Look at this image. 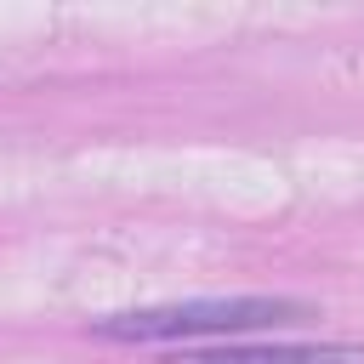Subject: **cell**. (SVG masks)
<instances>
[{"label": "cell", "mask_w": 364, "mask_h": 364, "mask_svg": "<svg viewBox=\"0 0 364 364\" xmlns=\"http://www.w3.org/2000/svg\"><path fill=\"white\" fill-rule=\"evenodd\" d=\"M313 318L307 301L296 296H188V301H159V307H131V313H102L91 318L97 341H239L256 330L301 324Z\"/></svg>", "instance_id": "6da1fadb"}, {"label": "cell", "mask_w": 364, "mask_h": 364, "mask_svg": "<svg viewBox=\"0 0 364 364\" xmlns=\"http://www.w3.org/2000/svg\"><path fill=\"white\" fill-rule=\"evenodd\" d=\"M176 364H364L358 341H210L182 347Z\"/></svg>", "instance_id": "7a4b0ae2"}]
</instances>
